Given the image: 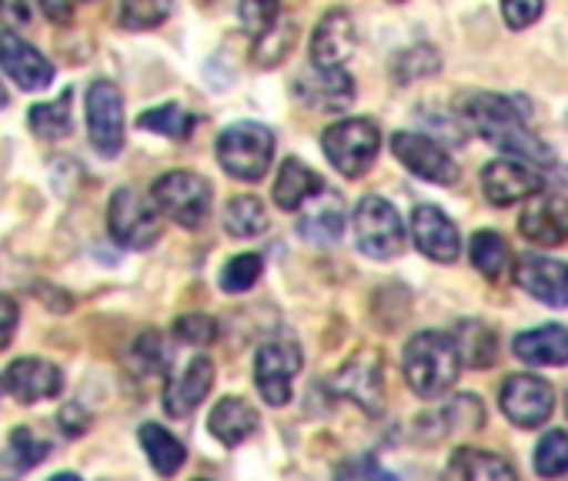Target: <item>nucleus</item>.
I'll return each mask as SVG.
<instances>
[{"instance_id":"obj_1","label":"nucleus","mask_w":568,"mask_h":481,"mask_svg":"<svg viewBox=\"0 0 568 481\" xmlns=\"http://www.w3.org/2000/svg\"><path fill=\"white\" fill-rule=\"evenodd\" d=\"M458 117L485 144L511 154V161H521L528 167L531 164H545L548 167L555 161L551 147L525 124V114H521V108H515L511 98L488 94V91L462 94L458 98Z\"/></svg>"},{"instance_id":"obj_2","label":"nucleus","mask_w":568,"mask_h":481,"mask_svg":"<svg viewBox=\"0 0 568 481\" xmlns=\"http://www.w3.org/2000/svg\"><path fill=\"white\" fill-rule=\"evenodd\" d=\"M402 368H405L408 388L418 398L435 401V398H442L458 381L462 358H458V348H455L452 335H445V331H422V335H415L405 345Z\"/></svg>"},{"instance_id":"obj_3","label":"nucleus","mask_w":568,"mask_h":481,"mask_svg":"<svg viewBox=\"0 0 568 481\" xmlns=\"http://www.w3.org/2000/svg\"><path fill=\"white\" fill-rule=\"evenodd\" d=\"M217 161L237 181H261L274 157V134L257 121H237L217 137Z\"/></svg>"},{"instance_id":"obj_4","label":"nucleus","mask_w":568,"mask_h":481,"mask_svg":"<svg viewBox=\"0 0 568 481\" xmlns=\"http://www.w3.org/2000/svg\"><path fill=\"white\" fill-rule=\"evenodd\" d=\"M322 151L338 174L362 177L382 151V131L368 117H345L322 134Z\"/></svg>"},{"instance_id":"obj_5","label":"nucleus","mask_w":568,"mask_h":481,"mask_svg":"<svg viewBox=\"0 0 568 481\" xmlns=\"http://www.w3.org/2000/svg\"><path fill=\"white\" fill-rule=\"evenodd\" d=\"M352 224H355V240L362 255L375 262H388L405 252V224L385 197L378 194L362 197Z\"/></svg>"},{"instance_id":"obj_6","label":"nucleus","mask_w":568,"mask_h":481,"mask_svg":"<svg viewBox=\"0 0 568 481\" xmlns=\"http://www.w3.org/2000/svg\"><path fill=\"white\" fill-rule=\"evenodd\" d=\"M151 197L161 214H168L174 224L197 231L211 214V184L201 174L191 171H171L154 181Z\"/></svg>"},{"instance_id":"obj_7","label":"nucleus","mask_w":568,"mask_h":481,"mask_svg":"<svg viewBox=\"0 0 568 481\" xmlns=\"http://www.w3.org/2000/svg\"><path fill=\"white\" fill-rule=\"evenodd\" d=\"M161 227H164L161 214L134 187L114 191V197L108 204V231L121 248H131V252L154 248V240L161 237Z\"/></svg>"},{"instance_id":"obj_8","label":"nucleus","mask_w":568,"mask_h":481,"mask_svg":"<svg viewBox=\"0 0 568 481\" xmlns=\"http://www.w3.org/2000/svg\"><path fill=\"white\" fill-rule=\"evenodd\" d=\"M302 365H305L302 348L292 345V341H267V345H261L257 358H254V385H257L261 398L267 405H274V408L288 405Z\"/></svg>"},{"instance_id":"obj_9","label":"nucleus","mask_w":568,"mask_h":481,"mask_svg":"<svg viewBox=\"0 0 568 481\" xmlns=\"http://www.w3.org/2000/svg\"><path fill=\"white\" fill-rule=\"evenodd\" d=\"M498 405L515 428H541L555 411V391L538 375H508Z\"/></svg>"},{"instance_id":"obj_10","label":"nucleus","mask_w":568,"mask_h":481,"mask_svg":"<svg viewBox=\"0 0 568 481\" xmlns=\"http://www.w3.org/2000/svg\"><path fill=\"white\" fill-rule=\"evenodd\" d=\"M88 134L104 157H114L124 147V98L111 81H94L88 88Z\"/></svg>"},{"instance_id":"obj_11","label":"nucleus","mask_w":568,"mask_h":481,"mask_svg":"<svg viewBox=\"0 0 568 481\" xmlns=\"http://www.w3.org/2000/svg\"><path fill=\"white\" fill-rule=\"evenodd\" d=\"M392 151H395V157H398L412 174H418L422 181L452 187V184H458V177H462V171H458V164L452 161V154H448L438 141L425 137V134L398 131V134H392Z\"/></svg>"},{"instance_id":"obj_12","label":"nucleus","mask_w":568,"mask_h":481,"mask_svg":"<svg viewBox=\"0 0 568 481\" xmlns=\"http://www.w3.org/2000/svg\"><path fill=\"white\" fill-rule=\"evenodd\" d=\"M518 231L538 248H558L568 240V197L558 191H538L525 201Z\"/></svg>"},{"instance_id":"obj_13","label":"nucleus","mask_w":568,"mask_h":481,"mask_svg":"<svg viewBox=\"0 0 568 481\" xmlns=\"http://www.w3.org/2000/svg\"><path fill=\"white\" fill-rule=\"evenodd\" d=\"M412 240L425 258L438 265H452L462 255V237L455 221L435 204H418L412 211Z\"/></svg>"},{"instance_id":"obj_14","label":"nucleus","mask_w":568,"mask_h":481,"mask_svg":"<svg viewBox=\"0 0 568 481\" xmlns=\"http://www.w3.org/2000/svg\"><path fill=\"white\" fill-rule=\"evenodd\" d=\"M481 191H485V197L495 207H508V204L528 201L531 194L545 191V177L535 167L505 157V161L485 164V171H481Z\"/></svg>"},{"instance_id":"obj_15","label":"nucleus","mask_w":568,"mask_h":481,"mask_svg":"<svg viewBox=\"0 0 568 481\" xmlns=\"http://www.w3.org/2000/svg\"><path fill=\"white\" fill-rule=\"evenodd\" d=\"M335 391L352 398L368 415H378L385 405V375H382V355L378 351H358L338 375Z\"/></svg>"},{"instance_id":"obj_16","label":"nucleus","mask_w":568,"mask_h":481,"mask_svg":"<svg viewBox=\"0 0 568 481\" xmlns=\"http://www.w3.org/2000/svg\"><path fill=\"white\" fill-rule=\"evenodd\" d=\"M515 285L545 308H568V265L541 255H525L515 265Z\"/></svg>"},{"instance_id":"obj_17","label":"nucleus","mask_w":568,"mask_h":481,"mask_svg":"<svg viewBox=\"0 0 568 481\" xmlns=\"http://www.w3.org/2000/svg\"><path fill=\"white\" fill-rule=\"evenodd\" d=\"M0 68L24 91H44L54 81V64L14 31L0 34Z\"/></svg>"},{"instance_id":"obj_18","label":"nucleus","mask_w":568,"mask_h":481,"mask_svg":"<svg viewBox=\"0 0 568 481\" xmlns=\"http://www.w3.org/2000/svg\"><path fill=\"white\" fill-rule=\"evenodd\" d=\"M355 44H358V34H355L352 14L328 11L312 34V68L342 71V64L355 54Z\"/></svg>"},{"instance_id":"obj_19","label":"nucleus","mask_w":568,"mask_h":481,"mask_svg":"<svg viewBox=\"0 0 568 481\" xmlns=\"http://www.w3.org/2000/svg\"><path fill=\"white\" fill-rule=\"evenodd\" d=\"M4 388L21 401V405H38L48 398H58L64 388V375L58 365L44 361V358H18L11 361L8 375H4Z\"/></svg>"},{"instance_id":"obj_20","label":"nucleus","mask_w":568,"mask_h":481,"mask_svg":"<svg viewBox=\"0 0 568 481\" xmlns=\"http://www.w3.org/2000/svg\"><path fill=\"white\" fill-rule=\"evenodd\" d=\"M298 231L305 240H312V245H335V240H342V231H345V201L335 187H322L302 211H298Z\"/></svg>"},{"instance_id":"obj_21","label":"nucleus","mask_w":568,"mask_h":481,"mask_svg":"<svg viewBox=\"0 0 568 481\" xmlns=\"http://www.w3.org/2000/svg\"><path fill=\"white\" fill-rule=\"evenodd\" d=\"M214 385V365L211 358H191L178 375L168 378L164 385V411L171 418H187L211 391Z\"/></svg>"},{"instance_id":"obj_22","label":"nucleus","mask_w":568,"mask_h":481,"mask_svg":"<svg viewBox=\"0 0 568 481\" xmlns=\"http://www.w3.org/2000/svg\"><path fill=\"white\" fill-rule=\"evenodd\" d=\"M295 94L312 111H345L355 101V81L345 71H322L312 68L298 78Z\"/></svg>"},{"instance_id":"obj_23","label":"nucleus","mask_w":568,"mask_h":481,"mask_svg":"<svg viewBox=\"0 0 568 481\" xmlns=\"http://www.w3.org/2000/svg\"><path fill=\"white\" fill-rule=\"evenodd\" d=\"M442 481H518L515 468L508 458L495 454V451H481V448H458L445 471Z\"/></svg>"},{"instance_id":"obj_24","label":"nucleus","mask_w":568,"mask_h":481,"mask_svg":"<svg viewBox=\"0 0 568 481\" xmlns=\"http://www.w3.org/2000/svg\"><path fill=\"white\" fill-rule=\"evenodd\" d=\"M515 358L525 365H538V368H558L568 365V328L561 325H541L531 328L525 335L515 338L511 345Z\"/></svg>"},{"instance_id":"obj_25","label":"nucleus","mask_w":568,"mask_h":481,"mask_svg":"<svg viewBox=\"0 0 568 481\" xmlns=\"http://www.w3.org/2000/svg\"><path fill=\"white\" fill-rule=\"evenodd\" d=\"M322 187H325L322 174H315L305 161L288 157L281 164L277 181H274V204L281 211H302Z\"/></svg>"},{"instance_id":"obj_26","label":"nucleus","mask_w":568,"mask_h":481,"mask_svg":"<svg viewBox=\"0 0 568 481\" xmlns=\"http://www.w3.org/2000/svg\"><path fill=\"white\" fill-rule=\"evenodd\" d=\"M207 424H211V434H214L221 444L234 448V444H241L244 438H251V434L257 431L261 418H257V411H254L247 401H241V398H221V401L214 405Z\"/></svg>"},{"instance_id":"obj_27","label":"nucleus","mask_w":568,"mask_h":481,"mask_svg":"<svg viewBox=\"0 0 568 481\" xmlns=\"http://www.w3.org/2000/svg\"><path fill=\"white\" fill-rule=\"evenodd\" d=\"M452 341H455V348H458L462 365L488 368V365L498 358V335H495L485 321H478V318L458 321V328L452 331Z\"/></svg>"},{"instance_id":"obj_28","label":"nucleus","mask_w":568,"mask_h":481,"mask_svg":"<svg viewBox=\"0 0 568 481\" xmlns=\"http://www.w3.org/2000/svg\"><path fill=\"white\" fill-rule=\"evenodd\" d=\"M138 441H141V448H144V454H148V461H151V468H154L158 474L171 478V474H178V471H181V464H184L187 451H184V444H181L168 428H161V424L148 421V424H141Z\"/></svg>"},{"instance_id":"obj_29","label":"nucleus","mask_w":568,"mask_h":481,"mask_svg":"<svg viewBox=\"0 0 568 481\" xmlns=\"http://www.w3.org/2000/svg\"><path fill=\"white\" fill-rule=\"evenodd\" d=\"M468 258L475 265V272L488 282H498L505 278L508 265H511V252H508V240L498 234V231H478L471 237V248H468Z\"/></svg>"},{"instance_id":"obj_30","label":"nucleus","mask_w":568,"mask_h":481,"mask_svg":"<svg viewBox=\"0 0 568 481\" xmlns=\"http://www.w3.org/2000/svg\"><path fill=\"white\" fill-rule=\"evenodd\" d=\"M295 38H298L295 21L277 14L274 24H271L267 31H261L257 41H254V48H251L254 64H257V68H277V64H284V58H288L292 48H295Z\"/></svg>"},{"instance_id":"obj_31","label":"nucleus","mask_w":568,"mask_h":481,"mask_svg":"<svg viewBox=\"0 0 568 481\" xmlns=\"http://www.w3.org/2000/svg\"><path fill=\"white\" fill-rule=\"evenodd\" d=\"M224 227L234 237H254L267 231V211L254 194H241L224 207Z\"/></svg>"},{"instance_id":"obj_32","label":"nucleus","mask_w":568,"mask_h":481,"mask_svg":"<svg viewBox=\"0 0 568 481\" xmlns=\"http://www.w3.org/2000/svg\"><path fill=\"white\" fill-rule=\"evenodd\" d=\"M138 127L144 131H154V134H164L171 141H184L191 137L194 131V117L181 108V104H161V108H151L138 117Z\"/></svg>"},{"instance_id":"obj_33","label":"nucleus","mask_w":568,"mask_h":481,"mask_svg":"<svg viewBox=\"0 0 568 481\" xmlns=\"http://www.w3.org/2000/svg\"><path fill=\"white\" fill-rule=\"evenodd\" d=\"M28 124L34 134L54 141V137H68L71 127H74V117H71V94H64L61 101L54 104H34L31 114H28Z\"/></svg>"},{"instance_id":"obj_34","label":"nucleus","mask_w":568,"mask_h":481,"mask_svg":"<svg viewBox=\"0 0 568 481\" xmlns=\"http://www.w3.org/2000/svg\"><path fill=\"white\" fill-rule=\"evenodd\" d=\"M535 471L541 478H561L568 471V431L551 428L541 434V441L535 444Z\"/></svg>"},{"instance_id":"obj_35","label":"nucleus","mask_w":568,"mask_h":481,"mask_svg":"<svg viewBox=\"0 0 568 481\" xmlns=\"http://www.w3.org/2000/svg\"><path fill=\"white\" fill-rule=\"evenodd\" d=\"M438 421H442L438 438L455 434V431H478L481 421H485V411H481V401L475 395H458L438 411Z\"/></svg>"},{"instance_id":"obj_36","label":"nucleus","mask_w":568,"mask_h":481,"mask_svg":"<svg viewBox=\"0 0 568 481\" xmlns=\"http://www.w3.org/2000/svg\"><path fill=\"white\" fill-rule=\"evenodd\" d=\"M261 268H264L261 255H234V258L221 268V291H227V295H244L247 288L257 285Z\"/></svg>"},{"instance_id":"obj_37","label":"nucleus","mask_w":568,"mask_h":481,"mask_svg":"<svg viewBox=\"0 0 568 481\" xmlns=\"http://www.w3.org/2000/svg\"><path fill=\"white\" fill-rule=\"evenodd\" d=\"M438 68H442L438 51L435 48H425V44L422 48H412V51H402L395 58V78H398V84H412L418 78L438 74Z\"/></svg>"},{"instance_id":"obj_38","label":"nucleus","mask_w":568,"mask_h":481,"mask_svg":"<svg viewBox=\"0 0 568 481\" xmlns=\"http://www.w3.org/2000/svg\"><path fill=\"white\" fill-rule=\"evenodd\" d=\"M48 454H51V441H48V438H41V434H38L34 428H28V424L14 428V434H11V458L18 461L21 471L41 464Z\"/></svg>"},{"instance_id":"obj_39","label":"nucleus","mask_w":568,"mask_h":481,"mask_svg":"<svg viewBox=\"0 0 568 481\" xmlns=\"http://www.w3.org/2000/svg\"><path fill=\"white\" fill-rule=\"evenodd\" d=\"M168 4H148V0H138V4H121L118 8V21L124 31H151L168 18Z\"/></svg>"},{"instance_id":"obj_40","label":"nucleus","mask_w":568,"mask_h":481,"mask_svg":"<svg viewBox=\"0 0 568 481\" xmlns=\"http://www.w3.org/2000/svg\"><path fill=\"white\" fill-rule=\"evenodd\" d=\"M335 481H398L392 471H385L372 454H362V458H352L338 468Z\"/></svg>"},{"instance_id":"obj_41","label":"nucleus","mask_w":568,"mask_h":481,"mask_svg":"<svg viewBox=\"0 0 568 481\" xmlns=\"http://www.w3.org/2000/svg\"><path fill=\"white\" fill-rule=\"evenodd\" d=\"M174 335L191 345H211L217 338V321L207 315H184L174 321Z\"/></svg>"},{"instance_id":"obj_42","label":"nucleus","mask_w":568,"mask_h":481,"mask_svg":"<svg viewBox=\"0 0 568 481\" xmlns=\"http://www.w3.org/2000/svg\"><path fill=\"white\" fill-rule=\"evenodd\" d=\"M541 14H545V8L538 4V0H508V4H501V18L511 31L531 28Z\"/></svg>"},{"instance_id":"obj_43","label":"nucleus","mask_w":568,"mask_h":481,"mask_svg":"<svg viewBox=\"0 0 568 481\" xmlns=\"http://www.w3.org/2000/svg\"><path fill=\"white\" fill-rule=\"evenodd\" d=\"M134 358L141 361V371H148V375L168 368V351L161 348V335H154V331L144 335V338L134 345Z\"/></svg>"},{"instance_id":"obj_44","label":"nucleus","mask_w":568,"mask_h":481,"mask_svg":"<svg viewBox=\"0 0 568 481\" xmlns=\"http://www.w3.org/2000/svg\"><path fill=\"white\" fill-rule=\"evenodd\" d=\"M237 14H241V21H244L254 34H261V31H267V28L274 24V18H277L281 11H277L274 4H241Z\"/></svg>"},{"instance_id":"obj_45","label":"nucleus","mask_w":568,"mask_h":481,"mask_svg":"<svg viewBox=\"0 0 568 481\" xmlns=\"http://www.w3.org/2000/svg\"><path fill=\"white\" fill-rule=\"evenodd\" d=\"M58 421H61V428L74 438V434H84L88 431V424H91V415L81 408V405H74V401H68L64 408H61V415H58Z\"/></svg>"},{"instance_id":"obj_46","label":"nucleus","mask_w":568,"mask_h":481,"mask_svg":"<svg viewBox=\"0 0 568 481\" xmlns=\"http://www.w3.org/2000/svg\"><path fill=\"white\" fill-rule=\"evenodd\" d=\"M18 321H21L18 305H14L11 298H0V348H8V345H11V338H14V331H18Z\"/></svg>"},{"instance_id":"obj_47","label":"nucleus","mask_w":568,"mask_h":481,"mask_svg":"<svg viewBox=\"0 0 568 481\" xmlns=\"http://www.w3.org/2000/svg\"><path fill=\"white\" fill-rule=\"evenodd\" d=\"M0 18H14V21H31V8H21V4H0Z\"/></svg>"},{"instance_id":"obj_48","label":"nucleus","mask_w":568,"mask_h":481,"mask_svg":"<svg viewBox=\"0 0 568 481\" xmlns=\"http://www.w3.org/2000/svg\"><path fill=\"white\" fill-rule=\"evenodd\" d=\"M44 14H48L51 21H71L74 8H54V4H44Z\"/></svg>"},{"instance_id":"obj_49","label":"nucleus","mask_w":568,"mask_h":481,"mask_svg":"<svg viewBox=\"0 0 568 481\" xmlns=\"http://www.w3.org/2000/svg\"><path fill=\"white\" fill-rule=\"evenodd\" d=\"M51 481H81L78 474H71V471H61V474H54Z\"/></svg>"},{"instance_id":"obj_50","label":"nucleus","mask_w":568,"mask_h":481,"mask_svg":"<svg viewBox=\"0 0 568 481\" xmlns=\"http://www.w3.org/2000/svg\"><path fill=\"white\" fill-rule=\"evenodd\" d=\"M8 108V91H4V84H0V111Z\"/></svg>"},{"instance_id":"obj_51","label":"nucleus","mask_w":568,"mask_h":481,"mask_svg":"<svg viewBox=\"0 0 568 481\" xmlns=\"http://www.w3.org/2000/svg\"><path fill=\"white\" fill-rule=\"evenodd\" d=\"M0 391H4V381H0Z\"/></svg>"},{"instance_id":"obj_52","label":"nucleus","mask_w":568,"mask_h":481,"mask_svg":"<svg viewBox=\"0 0 568 481\" xmlns=\"http://www.w3.org/2000/svg\"><path fill=\"white\" fill-rule=\"evenodd\" d=\"M197 481H207V478H197Z\"/></svg>"}]
</instances>
